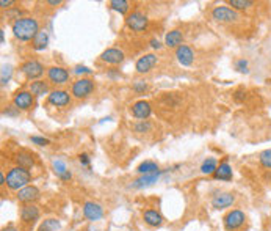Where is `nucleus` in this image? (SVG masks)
<instances>
[{
	"label": "nucleus",
	"instance_id": "f257e3e1",
	"mask_svg": "<svg viewBox=\"0 0 271 231\" xmlns=\"http://www.w3.org/2000/svg\"><path fill=\"white\" fill-rule=\"evenodd\" d=\"M11 30L14 38H18L19 41H33L35 36L39 33V22L35 18L30 16H24V18L14 21L11 24Z\"/></svg>",
	"mask_w": 271,
	"mask_h": 231
},
{
	"label": "nucleus",
	"instance_id": "f03ea898",
	"mask_svg": "<svg viewBox=\"0 0 271 231\" xmlns=\"http://www.w3.org/2000/svg\"><path fill=\"white\" fill-rule=\"evenodd\" d=\"M30 179H31L30 170L16 165V167H13V169H10V172H8V174H6V187L10 190L19 192L21 189L30 186L28 184Z\"/></svg>",
	"mask_w": 271,
	"mask_h": 231
},
{
	"label": "nucleus",
	"instance_id": "7ed1b4c3",
	"mask_svg": "<svg viewBox=\"0 0 271 231\" xmlns=\"http://www.w3.org/2000/svg\"><path fill=\"white\" fill-rule=\"evenodd\" d=\"M212 19H215L217 22L232 24L240 19V14L230 6H215L212 10Z\"/></svg>",
	"mask_w": 271,
	"mask_h": 231
},
{
	"label": "nucleus",
	"instance_id": "20e7f679",
	"mask_svg": "<svg viewBox=\"0 0 271 231\" xmlns=\"http://www.w3.org/2000/svg\"><path fill=\"white\" fill-rule=\"evenodd\" d=\"M94 91V82L91 79H78L73 84V88H71V94L75 99H85L88 98L90 94Z\"/></svg>",
	"mask_w": 271,
	"mask_h": 231
},
{
	"label": "nucleus",
	"instance_id": "39448f33",
	"mask_svg": "<svg viewBox=\"0 0 271 231\" xmlns=\"http://www.w3.org/2000/svg\"><path fill=\"white\" fill-rule=\"evenodd\" d=\"M222 222H224L226 231H237L245 225L246 216H245V212L242 209H232V211H229L226 214Z\"/></svg>",
	"mask_w": 271,
	"mask_h": 231
},
{
	"label": "nucleus",
	"instance_id": "423d86ee",
	"mask_svg": "<svg viewBox=\"0 0 271 231\" xmlns=\"http://www.w3.org/2000/svg\"><path fill=\"white\" fill-rule=\"evenodd\" d=\"M125 24H127V27L133 31H145L149 26V19L145 13L133 11L125 18Z\"/></svg>",
	"mask_w": 271,
	"mask_h": 231
},
{
	"label": "nucleus",
	"instance_id": "0eeeda50",
	"mask_svg": "<svg viewBox=\"0 0 271 231\" xmlns=\"http://www.w3.org/2000/svg\"><path fill=\"white\" fill-rule=\"evenodd\" d=\"M21 71L28 81H35V79L41 77L44 74V66H43V63L38 60H28L21 66Z\"/></svg>",
	"mask_w": 271,
	"mask_h": 231
},
{
	"label": "nucleus",
	"instance_id": "6e6552de",
	"mask_svg": "<svg viewBox=\"0 0 271 231\" xmlns=\"http://www.w3.org/2000/svg\"><path fill=\"white\" fill-rule=\"evenodd\" d=\"M35 104V96L30 93V90L18 91L13 96V106H16L19 110H28Z\"/></svg>",
	"mask_w": 271,
	"mask_h": 231
},
{
	"label": "nucleus",
	"instance_id": "1a4fd4ad",
	"mask_svg": "<svg viewBox=\"0 0 271 231\" xmlns=\"http://www.w3.org/2000/svg\"><path fill=\"white\" fill-rule=\"evenodd\" d=\"M39 197H41V192H39V189L36 186H27V187H24L21 189L18 195H16V198L24 203V204H31V203H35L36 200H39Z\"/></svg>",
	"mask_w": 271,
	"mask_h": 231
},
{
	"label": "nucleus",
	"instance_id": "9d476101",
	"mask_svg": "<svg viewBox=\"0 0 271 231\" xmlns=\"http://www.w3.org/2000/svg\"><path fill=\"white\" fill-rule=\"evenodd\" d=\"M47 79L55 85H65L69 82V73L61 66H52L47 69Z\"/></svg>",
	"mask_w": 271,
	"mask_h": 231
},
{
	"label": "nucleus",
	"instance_id": "9b49d317",
	"mask_svg": "<svg viewBox=\"0 0 271 231\" xmlns=\"http://www.w3.org/2000/svg\"><path fill=\"white\" fill-rule=\"evenodd\" d=\"M83 216L90 222H98L103 217V208L99 203L94 202H85L83 204Z\"/></svg>",
	"mask_w": 271,
	"mask_h": 231
},
{
	"label": "nucleus",
	"instance_id": "f8f14e48",
	"mask_svg": "<svg viewBox=\"0 0 271 231\" xmlns=\"http://www.w3.org/2000/svg\"><path fill=\"white\" fill-rule=\"evenodd\" d=\"M125 58V55L121 49H118V47H108L107 51H103L100 54V60L103 63H108V65H119V63H123Z\"/></svg>",
	"mask_w": 271,
	"mask_h": 231
},
{
	"label": "nucleus",
	"instance_id": "ddd939ff",
	"mask_svg": "<svg viewBox=\"0 0 271 231\" xmlns=\"http://www.w3.org/2000/svg\"><path fill=\"white\" fill-rule=\"evenodd\" d=\"M47 102L55 107H65L71 104V94L65 90H53L47 96Z\"/></svg>",
	"mask_w": 271,
	"mask_h": 231
},
{
	"label": "nucleus",
	"instance_id": "4468645a",
	"mask_svg": "<svg viewBox=\"0 0 271 231\" xmlns=\"http://www.w3.org/2000/svg\"><path fill=\"white\" fill-rule=\"evenodd\" d=\"M157 61H158L157 55H154V54H146V55H143L141 58L137 60L135 69H137L138 74H146V73H149V71L157 65Z\"/></svg>",
	"mask_w": 271,
	"mask_h": 231
},
{
	"label": "nucleus",
	"instance_id": "2eb2a0df",
	"mask_svg": "<svg viewBox=\"0 0 271 231\" xmlns=\"http://www.w3.org/2000/svg\"><path fill=\"white\" fill-rule=\"evenodd\" d=\"M235 203V195L230 192H220L212 198V206L215 209H226Z\"/></svg>",
	"mask_w": 271,
	"mask_h": 231
},
{
	"label": "nucleus",
	"instance_id": "dca6fc26",
	"mask_svg": "<svg viewBox=\"0 0 271 231\" xmlns=\"http://www.w3.org/2000/svg\"><path fill=\"white\" fill-rule=\"evenodd\" d=\"M176 58L182 66H191L195 61V52L187 44H182L176 49Z\"/></svg>",
	"mask_w": 271,
	"mask_h": 231
},
{
	"label": "nucleus",
	"instance_id": "f3484780",
	"mask_svg": "<svg viewBox=\"0 0 271 231\" xmlns=\"http://www.w3.org/2000/svg\"><path fill=\"white\" fill-rule=\"evenodd\" d=\"M150 114H152V107H150V104L148 101H137L132 106V115L135 118H138L140 121L148 119L150 116Z\"/></svg>",
	"mask_w": 271,
	"mask_h": 231
},
{
	"label": "nucleus",
	"instance_id": "a211bd4d",
	"mask_svg": "<svg viewBox=\"0 0 271 231\" xmlns=\"http://www.w3.org/2000/svg\"><path fill=\"white\" fill-rule=\"evenodd\" d=\"M39 219V208L35 206L33 203L31 204H24L21 209V220L24 224H33Z\"/></svg>",
	"mask_w": 271,
	"mask_h": 231
},
{
	"label": "nucleus",
	"instance_id": "6ab92c4d",
	"mask_svg": "<svg viewBox=\"0 0 271 231\" xmlns=\"http://www.w3.org/2000/svg\"><path fill=\"white\" fill-rule=\"evenodd\" d=\"M160 172L157 173H152V174H143V176L137 178L133 182H132V187L133 189H145V187H149L155 184V182L158 181V178H160Z\"/></svg>",
	"mask_w": 271,
	"mask_h": 231
},
{
	"label": "nucleus",
	"instance_id": "aec40b11",
	"mask_svg": "<svg viewBox=\"0 0 271 231\" xmlns=\"http://www.w3.org/2000/svg\"><path fill=\"white\" fill-rule=\"evenodd\" d=\"M213 176H215V179H218V181H232V176H234L232 167L227 164V161H222L218 165L217 172L213 173Z\"/></svg>",
	"mask_w": 271,
	"mask_h": 231
},
{
	"label": "nucleus",
	"instance_id": "412c9836",
	"mask_svg": "<svg viewBox=\"0 0 271 231\" xmlns=\"http://www.w3.org/2000/svg\"><path fill=\"white\" fill-rule=\"evenodd\" d=\"M52 167H53L55 174H57L61 181H69L71 178H73V173L68 170L65 161H61V159H55V161L52 162Z\"/></svg>",
	"mask_w": 271,
	"mask_h": 231
},
{
	"label": "nucleus",
	"instance_id": "4be33fe9",
	"mask_svg": "<svg viewBox=\"0 0 271 231\" xmlns=\"http://www.w3.org/2000/svg\"><path fill=\"white\" fill-rule=\"evenodd\" d=\"M143 220H145V224L149 225V227H160L163 224V217H162V214L160 212H157L154 209H148L143 212Z\"/></svg>",
	"mask_w": 271,
	"mask_h": 231
},
{
	"label": "nucleus",
	"instance_id": "5701e85b",
	"mask_svg": "<svg viewBox=\"0 0 271 231\" xmlns=\"http://www.w3.org/2000/svg\"><path fill=\"white\" fill-rule=\"evenodd\" d=\"M183 43V33L180 30H171L168 35L165 36V46L171 47V49H177Z\"/></svg>",
	"mask_w": 271,
	"mask_h": 231
},
{
	"label": "nucleus",
	"instance_id": "b1692460",
	"mask_svg": "<svg viewBox=\"0 0 271 231\" xmlns=\"http://www.w3.org/2000/svg\"><path fill=\"white\" fill-rule=\"evenodd\" d=\"M30 93L33 94V96H44V94L50 93L49 85L44 81H35L30 84ZM47 96H49V94H47Z\"/></svg>",
	"mask_w": 271,
	"mask_h": 231
},
{
	"label": "nucleus",
	"instance_id": "393cba45",
	"mask_svg": "<svg viewBox=\"0 0 271 231\" xmlns=\"http://www.w3.org/2000/svg\"><path fill=\"white\" fill-rule=\"evenodd\" d=\"M47 46H49V35H47V31L41 30L33 39V49L35 51H44V49H47Z\"/></svg>",
	"mask_w": 271,
	"mask_h": 231
},
{
	"label": "nucleus",
	"instance_id": "a878e982",
	"mask_svg": "<svg viewBox=\"0 0 271 231\" xmlns=\"http://www.w3.org/2000/svg\"><path fill=\"white\" fill-rule=\"evenodd\" d=\"M14 161H16V164H18V167H22V169H27V170L35 165L33 156L28 154V153H19L14 157Z\"/></svg>",
	"mask_w": 271,
	"mask_h": 231
},
{
	"label": "nucleus",
	"instance_id": "bb28decb",
	"mask_svg": "<svg viewBox=\"0 0 271 231\" xmlns=\"http://www.w3.org/2000/svg\"><path fill=\"white\" fill-rule=\"evenodd\" d=\"M137 172L143 176V174H152V173H157V172H160V170H158V165L155 162H152V161H145L143 164L138 165Z\"/></svg>",
	"mask_w": 271,
	"mask_h": 231
},
{
	"label": "nucleus",
	"instance_id": "cd10ccee",
	"mask_svg": "<svg viewBox=\"0 0 271 231\" xmlns=\"http://www.w3.org/2000/svg\"><path fill=\"white\" fill-rule=\"evenodd\" d=\"M218 169V161L215 157H207L201 165V172L204 174H213Z\"/></svg>",
	"mask_w": 271,
	"mask_h": 231
},
{
	"label": "nucleus",
	"instance_id": "c85d7f7f",
	"mask_svg": "<svg viewBox=\"0 0 271 231\" xmlns=\"http://www.w3.org/2000/svg\"><path fill=\"white\" fill-rule=\"evenodd\" d=\"M110 8L113 11L119 13V14H125L127 11H129L130 3L127 2V0H111V2H110Z\"/></svg>",
	"mask_w": 271,
	"mask_h": 231
},
{
	"label": "nucleus",
	"instance_id": "c756f323",
	"mask_svg": "<svg viewBox=\"0 0 271 231\" xmlns=\"http://www.w3.org/2000/svg\"><path fill=\"white\" fill-rule=\"evenodd\" d=\"M60 228H61V224L57 219H47L39 227V231H58Z\"/></svg>",
	"mask_w": 271,
	"mask_h": 231
},
{
	"label": "nucleus",
	"instance_id": "7c9ffc66",
	"mask_svg": "<svg viewBox=\"0 0 271 231\" xmlns=\"http://www.w3.org/2000/svg\"><path fill=\"white\" fill-rule=\"evenodd\" d=\"M11 76H13V66L11 65H3L2 66V76H0V84H2V87H5L8 82L11 81Z\"/></svg>",
	"mask_w": 271,
	"mask_h": 231
},
{
	"label": "nucleus",
	"instance_id": "2f4dec72",
	"mask_svg": "<svg viewBox=\"0 0 271 231\" xmlns=\"http://www.w3.org/2000/svg\"><path fill=\"white\" fill-rule=\"evenodd\" d=\"M229 5L237 11V10H248V8L254 5V2H251V0H230Z\"/></svg>",
	"mask_w": 271,
	"mask_h": 231
},
{
	"label": "nucleus",
	"instance_id": "473e14b6",
	"mask_svg": "<svg viewBox=\"0 0 271 231\" xmlns=\"http://www.w3.org/2000/svg\"><path fill=\"white\" fill-rule=\"evenodd\" d=\"M150 129H152V123H150L149 119H143V121L135 123V126H133V131H135V132H138V134L149 132Z\"/></svg>",
	"mask_w": 271,
	"mask_h": 231
},
{
	"label": "nucleus",
	"instance_id": "72a5a7b5",
	"mask_svg": "<svg viewBox=\"0 0 271 231\" xmlns=\"http://www.w3.org/2000/svg\"><path fill=\"white\" fill-rule=\"evenodd\" d=\"M259 162L264 169H271V148L262 151L259 154Z\"/></svg>",
	"mask_w": 271,
	"mask_h": 231
},
{
	"label": "nucleus",
	"instance_id": "f704fd0d",
	"mask_svg": "<svg viewBox=\"0 0 271 231\" xmlns=\"http://www.w3.org/2000/svg\"><path fill=\"white\" fill-rule=\"evenodd\" d=\"M234 66H235V69L238 71V73H242V74H248L249 73V69H248V60H245V58L237 60L234 63Z\"/></svg>",
	"mask_w": 271,
	"mask_h": 231
},
{
	"label": "nucleus",
	"instance_id": "c9c22d12",
	"mask_svg": "<svg viewBox=\"0 0 271 231\" xmlns=\"http://www.w3.org/2000/svg\"><path fill=\"white\" fill-rule=\"evenodd\" d=\"M132 88H133V91H137V93H145V91H148L149 85L145 81H135L133 85H132Z\"/></svg>",
	"mask_w": 271,
	"mask_h": 231
},
{
	"label": "nucleus",
	"instance_id": "e433bc0d",
	"mask_svg": "<svg viewBox=\"0 0 271 231\" xmlns=\"http://www.w3.org/2000/svg\"><path fill=\"white\" fill-rule=\"evenodd\" d=\"M30 140H31V143H35V145H38V146H47V145H49V143H50V140H49V139H46V137H39V135H31Z\"/></svg>",
	"mask_w": 271,
	"mask_h": 231
},
{
	"label": "nucleus",
	"instance_id": "4c0bfd02",
	"mask_svg": "<svg viewBox=\"0 0 271 231\" xmlns=\"http://www.w3.org/2000/svg\"><path fill=\"white\" fill-rule=\"evenodd\" d=\"M19 112L21 110L16 107V106H10V107H6L5 110H3V115H6V116H11V118H16V116H19Z\"/></svg>",
	"mask_w": 271,
	"mask_h": 231
},
{
	"label": "nucleus",
	"instance_id": "58836bf2",
	"mask_svg": "<svg viewBox=\"0 0 271 231\" xmlns=\"http://www.w3.org/2000/svg\"><path fill=\"white\" fill-rule=\"evenodd\" d=\"M78 161H80V164H82L83 167H86V169H90V167H91V159H90V156L86 154V153H83V154L78 156Z\"/></svg>",
	"mask_w": 271,
	"mask_h": 231
},
{
	"label": "nucleus",
	"instance_id": "ea45409f",
	"mask_svg": "<svg viewBox=\"0 0 271 231\" xmlns=\"http://www.w3.org/2000/svg\"><path fill=\"white\" fill-rule=\"evenodd\" d=\"M74 73L75 74H91L93 69H90L88 66H83V65H78L74 68Z\"/></svg>",
	"mask_w": 271,
	"mask_h": 231
},
{
	"label": "nucleus",
	"instance_id": "a19ab883",
	"mask_svg": "<svg viewBox=\"0 0 271 231\" xmlns=\"http://www.w3.org/2000/svg\"><path fill=\"white\" fill-rule=\"evenodd\" d=\"M234 99H235L237 102H243V101L246 99V91H245V90H237V91L234 93Z\"/></svg>",
	"mask_w": 271,
	"mask_h": 231
},
{
	"label": "nucleus",
	"instance_id": "79ce46f5",
	"mask_svg": "<svg viewBox=\"0 0 271 231\" xmlns=\"http://www.w3.org/2000/svg\"><path fill=\"white\" fill-rule=\"evenodd\" d=\"M150 47H152V49H162V43L154 38V39H150Z\"/></svg>",
	"mask_w": 271,
	"mask_h": 231
},
{
	"label": "nucleus",
	"instance_id": "37998d69",
	"mask_svg": "<svg viewBox=\"0 0 271 231\" xmlns=\"http://www.w3.org/2000/svg\"><path fill=\"white\" fill-rule=\"evenodd\" d=\"M11 5H14L13 0H2V2H0V8H2V10H5V8H10Z\"/></svg>",
	"mask_w": 271,
	"mask_h": 231
},
{
	"label": "nucleus",
	"instance_id": "c03bdc74",
	"mask_svg": "<svg viewBox=\"0 0 271 231\" xmlns=\"http://www.w3.org/2000/svg\"><path fill=\"white\" fill-rule=\"evenodd\" d=\"M2 231H19V230L16 228L14 225H8V227H5V228H3Z\"/></svg>",
	"mask_w": 271,
	"mask_h": 231
},
{
	"label": "nucleus",
	"instance_id": "a18cd8bd",
	"mask_svg": "<svg viewBox=\"0 0 271 231\" xmlns=\"http://www.w3.org/2000/svg\"><path fill=\"white\" fill-rule=\"evenodd\" d=\"M47 3H49V5H53V6H57V5H60V3H61V0H47Z\"/></svg>",
	"mask_w": 271,
	"mask_h": 231
},
{
	"label": "nucleus",
	"instance_id": "49530a36",
	"mask_svg": "<svg viewBox=\"0 0 271 231\" xmlns=\"http://www.w3.org/2000/svg\"><path fill=\"white\" fill-rule=\"evenodd\" d=\"M0 41H2V44H5V31H3V29H0Z\"/></svg>",
	"mask_w": 271,
	"mask_h": 231
},
{
	"label": "nucleus",
	"instance_id": "de8ad7c7",
	"mask_svg": "<svg viewBox=\"0 0 271 231\" xmlns=\"http://www.w3.org/2000/svg\"><path fill=\"white\" fill-rule=\"evenodd\" d=\"M108 77H111V79H116V77H119V74H115V73H108Z\"/></svg>",
	"mask_w": 271,
	"mask_h": 231
},
{
	"label": "nucleus",
	"instance_id": "09e8293b",
	"mask_svg": "<svg viewBox=\"0 0 271 231\" xmlns=\"http://www.w3.org/2000/svg\"><path fill=\"white\" fill-rule=\"evenodd\" d=\"M270 220H271V214H270Z\"/></svg>",
	"mask_w": 271,
	"mask_h": 231
}]
</instances>
